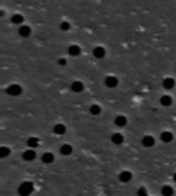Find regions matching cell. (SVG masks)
Here are the masks:
<instances>
[{"label":"cell","instance_id":"6da1fadb","mask_svg":"<svg viewBox=\"0 0 176 196\" xmlns=\"http://www.w3.org/2000/svg\"><path fill=\"white\" fill-rule=\"evenodd\" d=\"M33 190H34V185L31 182H24L19 186V189H18V193L21 196H30L33 193Z\"/></svg>","mask_w":176,"mask_h":196},{"label":"cell","instance_id":"7a4b0ae2","mask_svg":"<svg viewBox=\"0 0 176 196\" xmlns=\"http://www.w3.org/2000/svg\"><path fill=\"white\" fill-rule=\"evenodd\" d=\"M6 92L9 94V95H13V97H16V95H19L22 92V88L19 85H11V87L6 89Z\"/></svg>","mask_w":176,"mask_h":196},{"label":"cell","instance_id":"3957f363","mask_svg":"<svg viewBox=\"0 0 176 196\" xmlns=\"http://www.w3.org/2000/svg\"><path fill=\"white\" fill-rule=\"evenodd\" d=\"M104 85L107 88H116L118 87V78L115 76H107L104 79Z\"/></svg>","mask_w":176,"mask_h":196},{"label":"cell","instance_id":"277c9868","mask_svg":"<svg viewBox=\"0 0 176 196\" xmlns=\"http://www.w3.org/2000/svg\"><path fill=\"white\" fill-rule=\"evenodd\" d=\"M131 179H132V174L129 171H122L121 174H119V180H121L122 183H128Z\"/></svg>","mask_w":176,"mask_h":196},{"label":"cell","instance_id":"5b68a950","mask_svg":"<svg viewBox=\"0 0 176 196\" xmlns=\"http://www.w3.org/2000/svg\"><path fill=\"white\" fill-rule=\"evenodd\" d=\"M53 133H56V135H65L66 133V127L65 124H56L55 127H53Z\"/></svg>","mask_w":176,"mask_h":196},{"label":"cell","instance_id":"8992f818","mask_svg":"<svg viewBox=\"0 0 176 196\" xmlns=\"http://www.w3.org/2000/svg\"><path fill=\"white\" fill-rule=\"evenodd\" d=\"M41 160H43V163H46V164H52L55 161V155L50 152H46V154H43Z\"/></svg>","mask_w":176,"mask_h":196},{"label":"cell","instance_id":"52a82bcc","mask_svg":"<svg viewBox=\"0 0 176 196\" xmlns=\"http://www.w3.org/2000/svg\"><path fill=\"white\" fill-rule=\"evenodd\" d=\"M19 35L21 37H30L31 35V28L27 26V25H22L21 28H19Z\"/></svg>","mask_w":176,"mask_h":196},{"label":"cell","instance_id":"ba28073f","mask_svg":"<svg viewBox=\"0 0 176 196\" xmlns=\"http://www.w3.org/2000/svg\"><path fill=\"white\" fill-rule=\"evenodd\" d=\"M112 142H113L115 145L123 143V135H122V133H115V135L112 136Z\"/></svg>","mask_w":176,"mask_h":196},{"label":"cell","instance_id":"9c48e42d","mask_svg":"<svg viewBox=\"0 0 176 196\" xmlns=\"http://www.w3.org/2000/svg\"><path fill=\"white\" fill-rule=\"evenodd\" d=\"M163 87L166 89H172V88L175 87V79H172V78H166L165 81H163Z\"/></svg>","mask_w":176,"mask_h":196},{"label":"cell","instance_id":"30bf717a","mask_svg":"<svg viewBox=\"0 0 176 196\" xmlns=\"http://www.w3.org/2000/svg\"><path fill=\"white\" fill-rule=\"evenodd\" d=\"M143 145L144 146H147V148L153 146L154 145V138L153 136H144L143 138Z\"/></svg>","mask_w":176,"mask_h":196},{"label":"cell","instance_id":"8fae6325","mask_svg":"<svg viewBox=\"0 0 176 196\" xmlns=\"http://www.w3.org/2000/svg\"><path fill=\"white\" fill-rule=\"evenodd\" d=\"M160 139L163 142H166V143H167V142H172L173 141V135H172L170 132H163L162 136H160Z\"/></svg>","mask_w":176,"mask_h":196},{"label":"cell","instance_id":"7c38bea8","mask_svg":"<svg viewBox=\"0 0 176 196\" xmlns=\"http://www.w3.org/2000/svg\"><path fill=\"white\" fill-rule=\"evenodd\" d=\"M104 54H106V51H104L103 47H96V48H94V57H97V59H103Z\"/></svg>","mask_w":176,"mask_h":196},{"label":"cell","instance_id":"4fadbf2b","mask_svg":"<svg viewBox=\"0 0 176 196\" xmlns=\"http://www.w3.org/2000/svg\"><path fill=\"white\" fill-rule=\"evenodd\" d=\"M115 123H116V126H121V127H123V126H126V117L125 116H118L116 119H115Z\"/></svg>","mask_w":176,"mask_h":196},{"label":"cell","instance_id":"5bb4252c","mask_svg":"<svg viewBox=\"0 0 176 196\" xmlns=\"http://www.w3.org/2000/svg\"><path fill=\"white\" fill-rule=\"evenodd\" d=\"M160 104H162V106H165V107L172 106V98L169 97V95H163V97L160 98Z\"/></svg>","mask_w":176,"mask_h":196},{"label":"cell","instance_id":"9a60e30c","mask_svg":"<svg viewBox=\"0 0 176 196\" xmlns=\"http://www.w3.org/2000/svg\"><path fill=\"white\" fill-rule=\"evenodd\" d=\"M34 158H35V152H34L33 149L24 152V160H25V161H33Z\"/></svg>","mask_w":176,"mask_h":196},{"label":"cell","instance_id":"2e32d148","mask_svg":"<svg viewBox=\"0 0 176 196\" xmlns=\"http://www.w3.org/2000/svg\"><path fill=\"white\" fill-rule=\"evenodd\" d=\"M162 195L163 196H173V189L170 186H163L162 187Z\"/></svg>","mask_w":176,"mask_h":196},{"label":"cell","instance_id":"e0dca14e","mask_svg":"<svg viewBox=\"0 0 176 196\" xmlns=\"http://www.w3.org/2000/svg\"><path fill=\"white\" fill-rule=\"evenodd\" d=\"M72 91H74V92L84 91V84H82V82H74V84H72Z\"/></svg>","mask_w":176,"mask_h":196},{"label":"cell","instance_id":"ac0fdd59","mask_svg":"<svg viewBox=\"0 0 176 196\" xmlns=\"http://www.w3.org/2000/svg\"><path fill=\"white\" fill-rule=\"evenodd\" d=\"M60 152L63 154V155H69V154H72V146H71V145H68V143L62 145V148H60Z\"/></svg>","mask_w":176,"mask_h":196},{"label":"cell","instance_id":"d6986e66","mask_svg":"<svg viewBox=\"0 0 176 196\" xmlns=\"http://www.w3.org/2000/svg\"><path fill=\"white\" fill-rule=\"evenodd\" d=\"M68 51H69V54L71 56H78L79 53H81V48H79L78 45H71Z\"/></svg>","mask_w":176,"mask_h":196},{"label":"cell","instance_id":"ffe728a7","mask_svg":"<svg viewBox=\"0 0 176 196\" xmlns=\"http://www.w3.org/2000/svg\"><path fill=\"white\" fill-rule=\"evenodd\" d=\"M90 113H91V114H94V116H99L100 113H101V109H100V106H97V104L91 106V109H90Z\"/></svg>","mask_w":176,"mask_h":196},{"label":"cell","instance_id":"44dd1931","mask_svg":"<svg viewBox=\"0 0 176 196\" xmlns=\"http://www.w3.org/2000/svg\"><path fill=\"white\" fill-rule=\"evenodd\" d=\"M28 146H31V148L38 146V139H37V138H30V139H28Z\"/></svg>","mask_w":176,"mask_h":196},{"label":"cell","instance_id":"7402d4cb","mask_svg":"<svg viewBox=\"0 0 176 196\" xmlns=\"http://www.w3.org/2000/svg\"><path fill=\"white\" fill-rule=\"evenodd\" d=\"M9 154H11V151H9L8 148L2 146V149H0V157H2V158H6V157H8Z\"/></svg>","mask_w":176,"mask_h":196},{"label":"cell","instance_id":"603a6c76","mask_svg":"<svg viewBox=\"0 0 176 196\" xmlns=\"http://www.w3.org/2000/svg\"><path fill=\"white\" fill-rule=\"evenodd\" d=\"M22 21H24V16H21V15H15V16L12 18V22H13V23H22Z\"/></svg>","mask_w":176,"mask_h":196},{"label":"cell","instance_id":"cb8c5ba5","mask_svg":"<svg viewBox=\"0 0 176 196\" xmlns=\"http://www.w3.org/2000/svg\"><path fill=\"white\" fill-rule=\"evenodd\" d=\"M60 28H62L63 31H68V29L71 28V25H69V22H62V23H60Z\"/></svg>","mask_w":176,"mask_h":196},{"label":"cell","instance_id":"d4e9b609","mask_svg":"<svg viewBox=\"0 0 176 196\" xmlns=\"http://www.w3.org/2000/svg\"><path fill=\"white\" fill-rule=\"evenodd\" d=\"M137 195H138V196H148V195H147V192H145V189H144V187H140V189H138Z\"/></svg>","mask_w":176,"mask_h":196},{"label":"cell","instance_id":"484cf974","mask_svg":"<svg viewBox=\"0 0 176 196\" xmlns=\"http://www.w3.org/2000/svg\"><path fill=\"white\" fill-rule=\"evenodd\" d=\"M59 65L65 66V65H66V60H65V59H60V60H59Z\"/></svg>","mask_w":176,"mask_h":196},{"label":"cell","instance_id":"4316f807","mask_svg":"<svg viewBox=\"0 0 176 196\" xmlns=\"http://www.w3.org/2000/svg\"><path fill=\"white\" fill-rule=\"evenodd\" d=\"M173 180H175V182H176V173H175V176H173Z\"/></svg>","mask_w":176,"mask_h":196}]
</instances>
